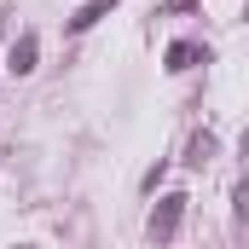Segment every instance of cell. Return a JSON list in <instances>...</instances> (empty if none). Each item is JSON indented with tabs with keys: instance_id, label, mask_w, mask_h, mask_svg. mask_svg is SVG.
Instances as JSON below:
<instances>
[{
	"instance_id": "cell-1",
	"label": "cell",
	"mask_w": 249,
	"mask_h": 249,
	"mask_svg": "<svg viewBox=\"0 0 249 249\" xmlns=\"http://www.w3.org/2000/svg\"><path fill=\"white\" fill-rule=\"evenodd\" d=\"M186 191H168L162 203H157V214H151V244H174V232H180V220H186Z\"/></svg>"
},
{
	"instance_id": "cell-2",
	"label": "cell",
	"mask_w": 249,
	"mask_h": 249,
	"mask_svg": "<svg viewBox=\"0 0 249 249\" xmlns=\"http://www.w3.org/2000/svg\"><path fill=\"white\" fill-rule=\"evenodd\" d=\"M197 64H209L203 47H191V41H174V47H168V70H174V75H186V70H197Z\"/></svg>"
},
{
	"instance_id": "cell-3",
	"label": "cell",
	"mask_w": 249,
	"mask_h": 249,
	"mask_svg": "<svg viewBox=\"0 0 249 249\" xmlns=\"http://www.w3.org/2000/svg\"><path fill=\"white\" fill-rule=\"evenodd\" d=\"M116 6H122V0H87V6H81V12H75V18H70V29H75V35H81V29H93V23H99V18H110V12H116Z\"/></svg>"
},
{
	"instance_id": "cell-4",
	"label": "cell",
	"mask_w": 249,
	"mask_h": 249,
	"mask_svg": "<svg viewBox=\"0 0 249 249\" xmlns=\"http://www.w3.org/2000/svg\"><path fill=\"white\" fill-rule=\"evenodd\" d=\"M35 58H41V41H35V35H23V41L12 47V70H18V75H29V70H35Z\"/></svg>"
},
{
	"instance_id": "cell-5",
	"label": "cell",
	"mask_w": 249,
	"mask_h": 249,
	"mask_svg": "<svg viewBox=\"0 0 249 249\" xmlns=\"http://www.w3.org/2000/svg\"><path fill=\"white\" fill-rule=\"evenodd\" d=\"M209 151H214V139H209V133H197V139H191V157H186V162H203Z\"/></svg>"
}]
</instances>
